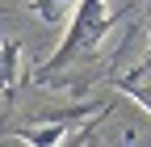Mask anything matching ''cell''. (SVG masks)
Instances as JSON below:
<instances>
[{
	"mask_svg": "<svg viewBox=\"0 0 151 147\" xmlns=\"http://www.w3.org/2000/svg\"><path fill=\"white\" fill-rule=\"evenodd\" d=\"M122 88H126L134 101H143V105L151 109V55H147L134 71H126V76H122Z\"/></svg>",
	"mask_w": 151,
	"mask_h": 147,
	"instance_id": "obj_3",
	"label": "cell"
},
{
	"mask_svg": "<svg viewBox=\"0 0 151 147\" xmlns=\"http://www.w3.org/2000/svg\"><path fill=\"white\" fill-rule=\"evenodd\" d=\"M105 30H109V13H105V0H80L76 4V13H71V30L63 34V42H59V50L46 59V67H38V80H46V76H55L63 63H71L76 55H84V50H92L101 38H105Z\"/></svg>",
	"mask_w": 151,
	"mask_h": 147,
	"instance_id": "obj_1",
	"label": "cell"
},
{
	"mask_svg": "<svg viewBox=\"0 0 151 147\" xmlns=\"http://www.w3.org/2000/svg\"><path fill=\"white\" fill-rule=\"evenodd\" d=\"M67 122H71V118L63 114V118H55L50 126H42V130H38V126H13V135H21V139L34 143V147H55V143H59V135L67 130Z\"/></svg>",
	"mask_w": 151,
	"mask_h": 147,
	"instance_id": "obj_2",
	"label": "cell"
}]
</instances>
